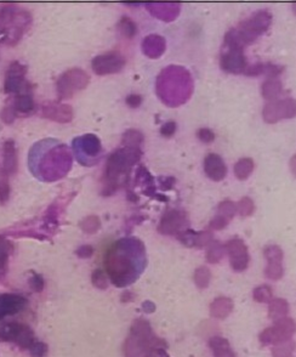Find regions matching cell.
I'll return each mask as SVG.
<instances>
[{
    "instance_id": "6da1fadb",
    "label": "cell",
    "mask_w": 296,
    "mask_h": 357,
    "mask_svg": "<svg viewBox=\"0 0 296 357\" xmlns=\"http://www.w3.org/2000/svg\"><path fill=\"white\" fill-rule=\"evenodd\" d=\"M272 15L268 10H260L240 22L236 28L229 29L225 35V48L244 50L270 28Z\"/></svg>"
},
{
    "instance_id": "7a4b0ae2",
    "label": "cell",
    "mask_w": 296,
    "mask_h": 357,
    "mask_svg": "<svg viewBox=\"0 0 296 357\" xmlns=\"http://www.w3.org/2000/svg\"><path fill=\"white\" fill-rule=\"evenodd\" d=\"M126 250H128V242H125V239H121L109 249L106 258V265L108 268L109 276L118 286H125L136 278L135 272L137 268V261L140 260H132V256L145 253L143 245L138 248L132 255H130L129 251Z\"/></svg>"
},
{
    "instance_id": "3957f363",
    "label": "cell",
    "mask_w": 296,
    "mask_h": 357,
    "mask_svg": "<svg viewBox=\"0 0 296 357\" xmlns=\"http://www.w3.org/2000/svg\"><path fill=\"white\" fill-rule=\"evenodd\" d=\"M141 156L138 149L131 147L118 151L109 158L107 176L110 180V184H117L118 179L126 174L135 162H137Z\"/></svg>"
},
{
    "instance_id": "277c9868",
    "label": "cell",
    "mask_w": 296,
    "mask_h": 357,
    "mask_svg": "<svg viewBox=\"0 0 296 357\" xmlns=\"http://www.w3.org/2000/svg\"><path fill=\"white\" fill-rule=\"evenodd\" d=\"M295 331L296 325L294 320L283 317L277 321V323L273 327L265 329V331L260 334V342L264 345L281 344V343L290 340V338L294 336Z\"/></svg>"
},
{
    "instance_id": "5b68a950",
    "label": "cell",
    "mask_w": 296,
    "mask_h": 357,
    "mask_svg": "<svg viewBox=\"0 0 296 357\" xmlns=\"http://www.w3.org/2000/svg\"><path fill=\"white\" fill-rule=\"evenodd\" d=\"M265 121L275 124L281 119H290L296 117V100L288 98L279 101H271L262 111Z\"/></svg>"
},
{
    "instance_id": "8992f818",
    "label": "cell",
    "mask_w": 296,
    "mask_h": 357,
    "mask_svg": "<svg viewBox=\"0 0 296 357\" xmlns=\"http://www.w3.org/2000/svg\"><path fill=\"white\" fill-rule=\"evenodd\" d=\"M221 68L227 73H243L248 63L244 56V50L236 48H225L220 59Z\"/></svg>"
},
{
    "instance_id": "52a82bcc",
    "label": "cell",
    "mask_w": 296,
    "mask_h": 357,
    "mask_svg": "<svg viewBox=\"0 0 296 357\" xmlns=\"http://www.w3.org/2000/svg\"><path fill=\"white\" fill-rule=\"evenodd\" d=\"M226 251L229 255L231 266L234 271H244L249 265L248 247L242 239H231L226 243Z\"/></svg>"
},
{
    "instance_id": "ba28073f",
    "label": "cell",
    "mask_w": 296,
    "mask_h": 357,
    "mask_svg": "<svg viewBox=\"0 0 296 357\" xmlns=\"http://www.w3.org/2000/svg\"><path fill=\"white\" fill-rule=\"evenodd\" d=\"M265 258L268 265L265 271V275L271 279H281L284 275L283 270V250L278 245H268L264 250Z\"/></svg>"
},
{
    "instance_id": "9c48e42d",
    "label": "cell",
    "mask_w": 296,
    "mask_h": 357,
    "mask_svg": "<svg viewBox=\"0 0 296 357\" xmlns=\"http://www.w3.org/2000/svg\"><path fill=\"white\" fill-rule=\"evenodd\" d=\"M0 338H7L9 340H15L21 347L33 348V336L28 327L18 325V323H10L0 327Z\"/></svg>"
},
{
    "instance_id": "30bf717a",
    "label": "cell",
    "mask_w": 296,
    "mask_h": 357,
    "mask_svg": "<svg viewBox=\"0 0 296 357\" xmlns=\"http://www.w3.org/2000/svg\"><path fill=\"white\" fill-rule=\"evenodd\" d=\"M186 225L187 218L185 213L179 212V210H170L163 217L159 226V231L163 232V234H178V232H180V235H181Z\"/></svg>"
},
{
    "instance_id": "8fae6325",
    "label": "cell",
    "mask_w": 296,
    "mask_h": 357,
    "mask_svg": "<svg viewBox=\"0 0 296 357\" xmlns=\"http://www.w3.org/2000/svg\"><path fill=\"white\" fill-rule=\"evenodd\" d=\"M204 170L206 176L214 181H221L227 175V167L225 162L216 153H209L204 159Z\"/></svg>"
},
{
    "instance_id": "7c38bea8",
    "label": "cell",
    "mask_w": 296,
    "mask_h": 357,
    "mask_svg": "<svg viewBox=\"0 0 296 357\" xmlns=\"http://www.w3.org/2000/svg\"><path fill=\"white\" fill-rule=\"evenodd\" d=\"M124 59L117 52L102 55L94 61V70L99 73H110L118 72L123 68Z\"/></svg>"
},
{
    "instance_id": "4fadbf2b",
    "label": "cell",
    "mask_w": 296,
    "mask_h": 357,
    "mask_svg": "<svg viewBox=\"0 0 296 357\" xmlns=\"http://www.w3.org/2000/svg\"><path fill=\"white\" fill-rule=\"evenodd\" d=\"M165 49V40L159 35H148L143 41V51L149 57H158Z\"/></svg>"
},
{
    "instance_id": "5bb4252c",
    "label": "cell",
    "mask_w": 296,
    "mask_h": 357,
    "mask_svg": "<svg viewBox=\"0 0 296 357\" xmlns=\"http://www.w3.org/2000/svg\"><path fill=\"white\" fill-rule=\"evenodd\" d=\"M233 309V304L227 298H217L210 306V314L211 316L217 318H225L231 314Z\"/></svg>"
},
{
    "instance_id": "9a60e30c",
    "label": "cell",
    "mask_w": 296,
    "mask_h": 357,
    "mask_svg": "<svg viewBox=\"0 0 296 357\" xmlns=\"http://www.w3.org/2000/svg\"><path fill=\"white\" fill-rule=\"evenodd\" d=\"M283 91V85L278 78H268L262 85V96L266 100H275Z\"/></svg>"
},
{
    "instance_id": "2e32d148",
    "label": "cell",
    "mask_w": 296,
    "mask_h": 357,
    "mask_svg": "<svg viewBox=\"0 0 296 357\" xmlns=\"http://www.w3.org/2000/svg\"><path fill=\"white\" fill-rule=\"evenodd\" d=\"M210 347L215 353V357H236L229 349V343L221 337L212 338L209 342Z\"/></svg>"
},
{
    "instance_id": "e0dca14e",
    "label": "cell",
    "mask_w": 296,
    "mask_h": 357,
    "mask_svg": "<svg viewBox=\"0 0 296 357\" xmlns=\"http://www.w3.org/2000/svg\"><path fill=\"white\" fill-rule=\"evenodd\" d=\"M255 168V163L251 158L239 159L234 165V175L239 180H247Z\"/></svg>"
},
{
    "instance_id": "ac0fdd59",
    "label": "cell",
    "mask_w": 296,
    "mask_h": 357,
    "mask_svg": "<svg viewBox=\"0 0 296 357\" xmlns=\"http://www.w3.org/2000/svg\"><path fill=\"white\" fill-rule=\"evenodd\" d=\"M225 251H226L225 245L220 244V243L216 242V240H214V242L209 245V249H207L206 251L207 261L212 262V264L218 262L223 258V255H225Z\"/></svg>"
},
{
    "instance_id": "d6986e66",
    "label": "cell",
    "mask_w": 296,
    "mask_h": 357,
    "mask_svg": "<svg viewBox=\"0 0 296 357\" xmlns=\"http://www.w3.org/2000/svg\"><path fill=\"white\" fill-rule=\"evenodd\" d=\"M294 349V342L293 340H287V342L275 345V348L272 349V355L273 357H292Z\"/></svg>"
},
{
    "instance_id": "ffe728a7",
    "label": "cell",
    "mask_w": 296,
    "mask_h": 357,
    "mask_svg": "<svg viewBox=\"0 0 296 357\" xmlns=\"http://www.w3.org/2000/svg\"><path fill=\"white\" fill-rule=\"evenodd\" d=\"M237 213V206L229 199H225L217 206V215L226 218L227 220H232Z\"/></svg>"
},
{
    "instance_id": "44dd1931",
    "label": "cell",
    "mask_w": 296,
    "mask_h": 357,
    "mask_svg": "<svg viewBox=\"0 0 296 357\" xmlns=\"http://www.w3.org/2000/svg\"><path fill=\"white\" fill-rule=\"evenodd\" d=\"M288 312V303H286L282 299H277V300L272 301L270 306V316L275 320H281L287 315Z\"/></svg>"
},
{
    "instance_id": "7402d4cb",
    "label": "cell",
    "mask_w": 296,
    "mask_h": 357,
    "mask_svg": "<svg viewBox=\"0 0 296 357\" xmlns=\"http://www.w3.org/2000/svg\"><path fill=\"white\" fill-rule=\"evenodd\" d=\"M255 210V203L250 197H243L237 204V213L240 217H250Z\"/></svg>"
},
{
    "instance_id": "603a6c76",
    "label": "cell",
    "mask_w": 296,
    "mask_h": 357,
    "mask_svg": "<svg viewBox=\"0 0 296 357\" xmlns=\"http://www.w3.org/2000/svg\"><path fill=\"white\" fill-rule=\"evenodd\" d=\"M210 277H211V275H210L209 268L205 266L199 267L197 268V271H196L195 273L196 284H197L200 289H205L210 283Z\"/></svg>"
},
{
    "instance_id": "cb8c5ba5",
    "label": "cell",
    "mask_w": 296,
    "mask_h": 357,
    "mask_svg": "<svg viewBox=\"0 0 296 357\" xmlns=\"http://www.w3.org/2000/svg\"><path fill=\"white\" fill-rule=\"evenodd\" d=\"M272 298V289L268 286H261L254 290V299L259 303H267Z\"/></svg>"
},
{
    "instance_id": "d4e9b609",
    "label": "cell",
    "mask_w": 296,
    "mask_h": 357,
    "mask_svg": "<svg viewBox=\"0 0 296 357\" xmlns=\"http://www.w3.org/2000/svg\"><path fill=\"white\" fill-rule=\"evenodd\" d=\"M214 236L211 232L209 231H201L196 235L195 239V247H205V245H210L214 242Z\"/></svg>"
},
{
    "instance_id": "484cf974",
    "label": "cell",
    "mask_w": 296,
    "mask_h": 357,
    "mask_svg": "<svg viewBox=\"0 0 296 357\" xmlns=\"http://www.w3.org/2000/svg\"><path fill=\"white\" fill-rule=\"evenodd\" d=\"M119 28H120L121 33L128 38H132V35L136 32V27H135L134 22L126 17H124L123 20L120 21V27H119Z\"/></svg>"
},
{
    "instance_id": "4316f807",
    "label": "cell",
    "mask_w": 296,
    "mask_h": 357,
    "mask_svg": "<svg viewBox=\"0 0 296 357\" xmlns=\"http://www.w3.org/2000/svg\"><path fill=\"white\" fill-rule=\"evenodd\" d=\"M9 248H10V243L0 239V273L5 270V266H6L7 255H9Z\"/></svg>"
},
{
    "instance_id": "83f0119b",
    "label": "cell",
    "mask_w": 296,
    "mask_h": 357,
    "mask_svg": "<svg viewBox=\"0 0 296 357\" xmlns=\"http://www.w3.org/2000/svg\"><path fill=\"white\" fill-rule=\"evenodd\" d=\"M284 72L283 66L275 65V63L268 62L265 66V74H267L268 78H277V76L282 74Z\"/></svg>"
},
{
    "instance_id": "f1b7e54d",
    "label": "cell",
    "mask_w": 296,
    "mask_h": 357,
    "mask_svg": "<svg viewBox=\"0 0 296 357\" xmlns=\"http://www.w3.org/2000/svg\"><path fill=\"white\" fill-rule=\"evenodd\" d=\"M142 135L136 130H130L124 136V142L129 143V145H138V143L142 142Z\"/></svg>"
},
{
    "instance_id": "f546056e",
    "label": "cell",
    "mask_w": 296,
    "mask_h": 357,
    "mask_svg": "<svg viewBox=\"0 0 296 357\" xmlns=\"http://www.w3.org/2000/svg\"><path fill=\"white\" fill-rule=\"evenodd\" d=\"M265 66H266V63H255V65L247 66L244 73L249 77L261 76V74H265Z\"/></svg>"
},
{
    "instance_id": "4dcf8cb0",
    "label": "cell",
    "mask_w": 296,
    "mask_h": 357,
    "mask_svg": "<svg viewBox=\"0 0 296 357\" xmlns=\"http://www.w3.org/2000/svg\"><path fill=\"white\" fill-rule=\"evenodd\" d=\"M198 139L204 143H211L215 140V134L211 129L201 128L197 131Z\"/></svg>"
},
{
    "instance_id": "1f68e13d",
    "label": "cell",
    "mask_w": 296,
    "mask_h": 357,
    "mask_svg": "<svg viewBox=\"0 0 296 357\" xmlns=\"http://www.w3.org/2000/svg\"><path fill=\"white\" fill-rule=\"evenodd\" d=\"M228 223H229V220H227L226 218L220 217V215H216V217L210 221V228H211L212 230H222L228 225Z\"/></svg>"
},
{
    "instance_id": "d6a6232c",
    "label": "cell",
    "mask_w": 296,
    "mask_h": 357,
    "mask_svg": "<svg viewBox=\"0 0 296 357\" xmlns=\"http://www.w3.org/2000/svg\"><path fill=\"white\" fill-rule=\"evenodd\" d=\"M175 131H176L175 121H169V123L164 124V125L162 126V129H160L162 135H164V136H167V137L173 136V135L175 134Z\"/></svg>"
},
{
    "instance_id": "836d02e7",
    "label": "cell",
    "mask_w": 296,
    "mask_h": 357,
    "mask_svg": "<svg viewBox=\"0 0 296 357\" xmlns=\"http://www.w3.org/2000/svg\"><path fill=\"white\" fill-rule=\"evenodd\" d=\"M141 102H142V98L140 95H136V94H132V95L128 96V99H126V104L130 107H138Z\"/></svg>"
},
{
    "instance_id": "e575fe53",
    "label": "cell",
    "mask_w": 296,
    "mask_h": 357,
    "mask_svg": "<svg viewBox=\"0 0 296 357\" xmlns=\"http://www.w3.org/2000/svg\"><path fill=\"white\" fill-rule=\"evenodd\" d=\"M290 170H292L293 175L296 178V154H294L292 159H290Z\"/></svg>"
},
{
    "instance_id": "d590c367",
    "label": "cell",
    "mask_w": 296,
    "mask_h": 357,
    "mask_svg": "<svg viewBox=\"0 0 296 357\" xmlns=\"http://www.w3.org/2000/svg\"><path fill=\"white\" fill-rule=\"evenodd\" d=\"M293 9H294V12H295V15H296V4L293 5Z\"/></svg>"
}]
</instances>
